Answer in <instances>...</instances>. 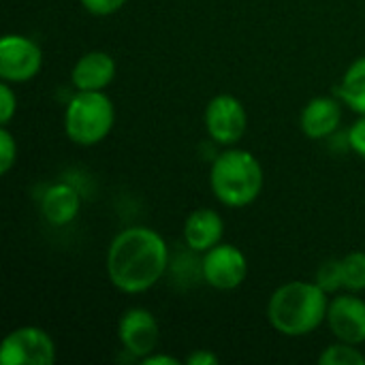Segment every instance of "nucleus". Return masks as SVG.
Segmentation results:
<instances>
[{
    "mask_svg": "<svg viewBox=\"0 0 365 365\" xmlns=\"http://www.w3.org/2000/svg\"><path fill=\"white\" fill-rule=\"evenodd\" d=\"M167 267L169 246L150 227H128L109 244L107 274L111 284L126 295L150 291L165 276Z\"/></svg>",
    "mask_w": 365,
    "mask_h": 365,
    "instance_id": "1",
    "label": "nucleus"
},
{
    "mask_svg": "<svg viewBox=\"0 0 365 365\" xmlns=\"http://www.w3.org/2000/svg\"><path fill=\"white\" fill-rule=\"evenodd\" d=\"M329 297L317 282L293 280L274 291L267 302L269 325L287 338H304L327 321Z\"/></svg>",
    "mask_w": 365,
    "mask_h": 365,
    "instance_id": "2",
    "label": "nucleus"
},
{
    "mask_svg": "<svg viewBox=\"0 0 365 365\" xmlns=\"http://www.w3.org/2000/svg\"><path fill=\"white\" fill-rule=\"evenodd\" d=\"M263 167L259 158L242 148L220 152L210 169V186L214 197L227 207H246L255 203L263 190Z\"/></svg>",
    "mask_w": 365,
    "mask_h": 365,
    "instance_id": "3",
    "label": "nucleus"
},
{
    "mask_svg": "<svg viewBox=\"0 0 365 365\" xmlns=\"http://www.w3.org/2000/svg\"><path fill=\"white\" fill-rule=\"evenodd\" d=\"M115 124V107L103 90H77L64 109L66 137L83 148L101 143Z\"/></svg>",
    "mask_w": 365,
    "mask_h": 365,
    "instance_id": "4",
    "label": "nucleus"
},
{
    "mask_svg": "<svg viewBox=\"0 0 365 365\" xmlns=\"http://www.w3.org/2000/svg\"><path fill=\"white\" fill-rule=\"evenodd\" d=\"M56 361L53 338L34 325L17 327L0 344L2 365H51Z\"/></svg>",
    "mask_w": 365,
    "mask_h": 365,
    "instance_id": "5",
    "label": "nucleus"
},
{
    "mask_svg": "<svg viewBox=\"0 0 365 365\" xmlns=\"http://www.w3.org/2000/svg\"><path fill=\"white\" fill-rule=\"evenodd\" d=\"M203 122L212 141L220 145H233L244 137L248 128V113L237 96L220 92L207 103Z\"/></svg>",
    "mask_w": 365,
    "mask_h": 365,
    "instance_id": "6",
    "label": "nucleus"
},
{
    "mask_svg": "<svg viewBox=\"0 0 365 365\" xmlns=\"http://www.w3.org/2000/svg\"><path fill=\"white\" fill-rule=\"evenodd\" d=\"M43 66L41 47L24 34H4L0 38V79L6 83H26Z\"/></svg>",
    "mask_w": 365,
    "mask_h": 365,
    "instance_id": "7",
    "label": "nucleus"
},
{
    "mask_svg": "<svg viewBox=\"0 0 365 365\" xmlns=\"http://www.w3.org/2000/svg\"><path fill=\"white\" fill-rule=\"evenodd\" d=\"M201 272L212 289L233 291L242 287L248 276V259L237 246L220 242L203 255Z\"/></svg>",
    "mask_w": 365,
    "mask_h": 365,
    "instance_id": "8",
    "label": "nucleus"
},
{
    "mask_svg": "<svg viewBox=\"0 0 365 365\" xmlns=\"http://www.w3.org/2000/svg\"><path fill=\"white\" fill-rule=\"evenodd\" d=\"M158 336V321L148 308H128L118 321V338L137 359H145L156 351Z\"/></svg>",
    "mask_w": 365,
    "mask_h": 365,
    "instance_id": "9",
    "label": "nucleus"
},
{
    "mask_svg": "<svg viewBox=\"0 0 365 365\" xmlns=\"http://www.w3.org/2000/svg\"><path fill=\"white\" fill-rule=\"evenodd\" d=\"M327 325L336 340L361 346L365 342V302L353 291L336 295L329 302Z\"/></svg>",
    "mask_w": 365,
    "mask_h": 365,
    "instance_id": "10",
    "label": "nucleus"
},
{
    "mask_svg": "<svg viewBox=\"0 0 365 365\" xmlns=\"http://www.w3.org/2000/svg\"><path fill=\"white\" fill-rule=\"evenodd\" d=\"M342 122V105L334 96H317L308 101L299 113V128L308 139L331 137Z\"/></svg>",
    "mask_w": 365,
    "mask_h": 365,
    "instance_id": "11",
    "label": "nucleus"
},
{
    "mask_svg": "<svg viewBox=\"0 0 365 365\" xmlns=\"http://www.w3.org/2000/svg\"><path fill=\"white\" fill-rule=\"evenodd\" d=\"M225 235V220L212 207H199L188 214L184 222V242L192 252L205 255L210 248L218 246Z\"/></svg>",
    "mask_w": 365,
    "mask_h": 365,
    "instance_id": "12",
    "label": "nucleus"
},
{
    "mask_svg": "<svg viewBox=\"0 0 365 365\" xmlns=\"http://www.w3.org/2000/svg\"><path fill=\"white\" fill-rule=\"evenodd\" d=\"M118 64L107 51H88L83 53L71 73V81L77 90H105L115 77Z\"/></svg>",
    "mask_w": 365,
    "mask_h": 365,
    "instance_id": "13",
    "label": "nucleus"
},
{
    "mask_svg": "<svg viewBox=\"0 0 365 365\" xmlns=\"http://www.w3.org/2000/svg\"><path fill=\"white\" fill-rule=\"evenodd\" d=\"M81 210V197L75 186L66 182L51 184L41 199V214L53 227L71 225Z\"/></svg>",
    "mask_w": 365,
    "mask_h": 365,
    "instance_id": "14",
    "label": "nucleus"
},
{
    "mask_svg": "<svg viewBox=\"0 0 365 365\" xmlns=\"http://www.w3.org/2000/svg\"><path fill=\"white\" fill-rule=\"evenodd\" d=\"M338 94L351 111H355L357 115H365V56L357 58L346 68Z\"/></svg>",
    "mask_w": 365,
    "mask_h": 365,
    "instance_id": "15",
    "label": "nucleus"
},
{
    "mask_svg": "<svg viewBox=\"0 0 365 365\" xmlns=\"http://www.w3.org/2000/svg\"><path fill=\"white\" fill-rule=\"evenodd\" d=\"M321 365H365V355L355 344L336 342L319 355Z\"/></svg>",
    "mask_w": 365,
    "mask_h": 365,
    "instance_id": "16",
    "label": "nucleus"
},
{
    "mask_svg": "<svg viewBox=\"0 0 365 365\" xmlns=\"http://www.w3.org/2000/svg\"><path fill=\"white\" fill-rule=\"evenodd\" d=\"M342 276H344L346 291H353V293L365 291V252L355 250L342 259Z\"/></svg>",
    "mask_w": 365,
    "mask_h": 365,
    "instance_id": "17",
    "label": "nucleus"
},
{
    "mask_svg": "<svg viewBox=\"0 0 365 365\" xmlns=\"http://www.w3.org/2000/svg\"><path fill=\"white\" fill-rule=\"evenodd\" d=\"M314 282H317L327 295H329V293H338L340 289H344L342 259H329V261H325V263L317 269Z\"/></svg>",
    "mask_w": 365,
    "mask_h": 365,
    "instance_id": "18",
    "label": "nucleus"
},
{
    "mask_svg": "<svg viewBox=\"0 0 365 365\" xmlns=\"http://www.w3.org/2000/svg\"><path fill=\"white\" fill-rule=\"evenodd\" d=\"M17 163V141L6 126L0 128V173L6 175Z\"/></svg>",
    "mask_w": 365,
    "mask_h": 365,
    "instance_id": "19",
    "label": "nucleus"
},
{
    "mask_svg": "<svg viewBox=\"0 0 365 365\" xmlns=\"http://www.w3.org/2000/svg\"><path fill=\"white\" fill-rule=\"evenodd\" d=\"M13 83L2 81L0 83V124L9 126L13 115L17 113V94L11 88Z\"/></svg>",
    "mask_w": 365,
    "mask_h": 365,
    "instance_id": "20",
    "label": "nucleus"
},
{
    "mask_svg": "<svg viewBox=\"0 0 365 365\" xmlns=\"http://www.w3.org/2000/svg\"><path fill=\"white\" fill-rule=\"evenodd\" d=\"M79 2L88 13H92L96 17H107V15L118 13L128 0H79Z\"/></svg>",
    "mask_w": 365,
    "mask_h": 365,
    "instance_id": "21",
    "label": "nucleus"
},
{
    "mask_svg": "<svg viewBox=\"0 0 365 365\" xmlns=\"http://www.w3.org/2000/svg\"><path fill=\"white\" fill-rule=\"evenodd\" d=\"M346 143L359 158L365 160V115H359V120L349 128Z\"/></svg>",
    "mask_w": 365,
    "mask_h": 365,
    "instance_id": "22",
    "label": "nucleus"
},
{
    "mask_svg": "<svg viewBox=\"0 0 365 365\" xmlns=\"http://www.w3.org/2000/svg\"><path fill=\"white\" fill-rule=\"evenodd\" d=\"M186 364L188 365H216L218 364V357H216L212 351L197 349L195 353H190V355L186 357Z\"/></svg>",
    "mask_w": 365,
    "mask_h": 365,
    "instance_id": "23",
    "label": "nucleus"
},
{
    "mask_svg": "<svg viewBox=\"0 0 365 365\" xmlns=\"http://www.w3.org/2000/svg\"><path fill=\"white\" fill-rule=\"evenodd\" d=\"M141 364L143 365H180L182 361H180L178 357H171V355H156V353H152V355H148L145 359H141Z\"/></svg>",
    "mask_w": 365,
    "mask_h": 365,
    "instance_id": "24",
    "label": "nucleus"
}]
</instances>
